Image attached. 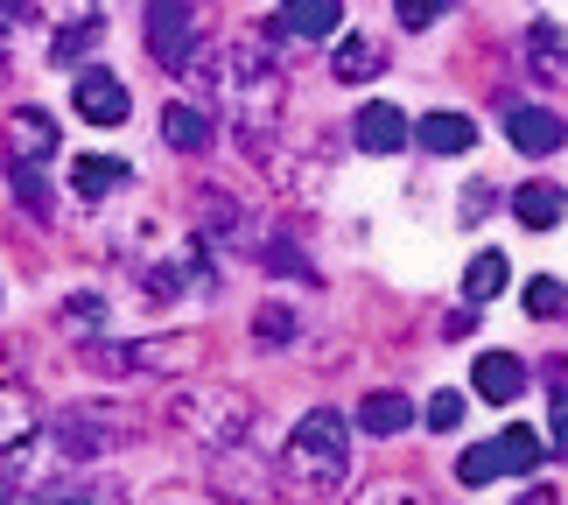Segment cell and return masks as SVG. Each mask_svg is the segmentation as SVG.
I'll list each match as a JSON object with an SVG mask.
<instances>
[{"label": "cell", "mask_w": 568, "mask_h": 505, "mask_svg": "<svg viewBox=\"0 0 568 505\" xmlns=\"http://www.w3.org/2000/svg\"><path fill=\"white\" fill-rule=\"evenodd\" d=\"M183 78L225 113L232 141L246 148V155H267V141L281 134V120H288V78L274 71L267 42L260 36H204Z\"/></svg>", "instance_id": "1"}, {"label": "cell", "mask_w": 568, "mask_h": 505, "mask_svg": "<svg viewBox=\"0 0 568 505\" xmlns=\"http://www.w3.org/2000/svg\"><path fill=\"white\" fill-rule=\"evenodd\" d=\"M344 477H352V422L337 407L302 414V428H288V443L274 456V498L288 505H337Z\"/></svg>", "instance_id": "2"}, {"label": "cell", "mask_w": 568, "mask_h": 505, "mask_svg": "<svg viewBox=\"0 0 568 505\" xmlns=\"http://www.w3.org/2000/svg\"><path fill=\"white\" fill-rule=\"evenodd\" d=\"M162 422L183 435V443L196 450H239L246 443V428H253V401L239 386L225 380H183L176 393H169V407H162Z\"/></svg>", "instance_id": "3"}, {"label": "cell", "mask_w": 568, "mask_h": 505, "mask_svg": "<svg viewBox=\"0 0 568 505\" xmlns=\"http://www.w3.org/2000/svg\"><path fill=\"white\" fill-rule=\"evenodd\" d=\"M126 267L148 281L155 302H183L190 289H211V246L190 232H169L162 218L141 225V246H126Z\"/></svg>", "instance_id": "4"}, {"label": "cell", "mask_w": 568, "mask_h": 505, "mask_svg": "<svg viewBox=\"0 0 568 505\" xmlns=\"http://www.w3.org/2000/svg\"><path fill=\"white\" fill-rule=\"evenodd\" d=\"M42 435H50L63 456H113V450L126 443V414L105 407V401H92V407H63Z\"/></svg>", "instance_id": "5"}, {"label": "cell", "mask_w": 568, "mask_h": 505, "mask_svg": "<svg viewBox=\"0 0 568 505\" xmlns=\"http://www.w3.org/2000/svg\"><path fill=\"white\" fill-rule=\"evenodd\" d=\"M534 464H540V443H534L527 428H506V435H491V443L464 450V464H456V485L485 492V485H498V477H527Z\"/></svg>", "instance_id": "6"}, {"label": "cell", "mask_w": 568, "mask_h": 505, "mask_svg": "<svg viewBox=\"0 0 568 505\" xmlns=\"http://www.w3.org/2000/svg\"><path fill=\"white\" fill-rule=\"evenodd\" d=\"M267 498H274V464H260L246 443L211 456V505H267Z\"/></svg>", "instance_id": "7"}, {"label": "cell", "mask_w": 568, "mask_h": 505, "mask_svg": "<svg viewBox=\"0 0 568 505\" xmlns=\"http://www.w3.org/2000/svg\"><path fill=\"white\" fill-rule=\"evenodd\" d=\"M141 29H148V57H155L162 71H176V78L190 71L196 42H204V36H196V8H183V0H169V8L155 0V8L141 14Z\"/></svg>", "instance_id": "8"}, {"label": "cell", "mask_w": 568, "mask_h": 505, "mask_svg": "<svg viewBox=\"0 0 568 505\" xmlns=\"http://www.w3.org/2000/svg\"><path fill=\"white\" fill-rule=\"evenodd\" d=\"M0 141H8V169H42L57 162V120L42 113V105H14L8 120H0Z\"/></svg>", "instance_id": "9"}, {"label": "cell", "mask_w": 568, "mask_h": 505, "mask_svg": "<svg viewBox=\"0 0 568 505\" xmlns=\"http://www.w3.org/2000/svg\"><path fill=\"white\" fill-rule=\"evenodd\" d=\"M498 120H506V141L519 155H561L568 148V127L548 105H527V99H498Z\"/></svg>", "instance_id": "10"}, {"label": "cell", "mask_w": 568, "mask_h": 505, "mask_svg": "<svg viewBox=\"0 0 568 505\" xmlns=\"http://www.w3.org/2000/svg\"><path fill=\"white\" fill-rule=\"evenodd\" d=\"M323 36H344L337 0H288V8H274L267 29H260V42H323Z\"/></svg>", "instance_id": "11"}, {"label": "cell", "mask_w": 568, "mask_h": 505, "mask_svg": "<svg viewBox=\"0 0 568 505\" xmlns=\"http://www.w3.org/2000/svg\"><path fill=\"white\" fill-rule=\"evenodd\" d=\"M120 358H126V372H162V380H169V372H196V365H204V337H196V331L141 337V344H126Z\"/></svg>", "instance_id": "12"}, {"label": "cell", "mask_w": 568, "mask_h": 505, "mask_svg": "<svg viewBox=\"0 0 568 505\" xmlns=\"http://www.w3.org/2000/svg\"><path fill=\"white\" fill-rule=\"evenodd\" d=\"M386 63H393L386 36H373V29H344L337 50H331V78H337V84H373Z\"/></svg>", "instance_id": "13"}, {"label": "cell", "mask_w": 568, "mask_h": 505, "mask_svg": "<svg viewBox=\"0 0 568 505\" xmlns=\"http://www.w3.org/2000/svg\"><path fill=\"white\" fill-rule=\"evenodd\" d=\"M71 105H78V120H92V127H120L126 113H134V92H126L113 71H78Z\"/></svg>", "instance_id": "14"}, {"label": "cell", "mask_w": 568, "mask_h": 505, "mask_svg": "<svg viewBox=\"0 0 568 505\" xmlns=\"http://www.w3.org/2000/svg\"><path fill=\"white\" fill-rule=\"evenodd\" d=\"M196 218H204V232H211V246H232V253H246L253 246V218L246 204H239L232 190H196Z\"/></svg>", "instance_id": "15"}, {"label": "cell", "mask_w": 568, "mask_h": 505, "mask_svg": "<svg viewBox=\"0 0 568 505\" xmlns=\"http://www.w3.org/2000/svg\"><path fill=\"white\" fill-rule=\"evenodd\" d=\"M42 407H36V393L21 386V380H0V456H14V450H29L42 443Z\"/></svg>", "instance_id": "16"}, {"label": "cell", "mask_w": 568, "mask_h": 505, "mask_svg": "<svg viewBox=\"0 0 568 505\" xmlns=\"http://www.w3.org/2000/svg\"><path fill=\"white\" fill-rule=\"evenodd\" d=\"M352 141H358V155H400V148L414 141V127L400 120V105L373 99V105H358V120H352Z\"/></svg>", "instance_id": "17"}, {"label": "cell", "mask_w": 568, "mask_h": 505, "mask_svg": "<svg viewBox=\"0 0 568 505\" xmlns=\"http://www.w3.org/2000/svg\"><path fill=\"white\" fill-rule=\"evenodd\" d=\"M470 393L491 401V407H513L519 393H527V365H519L513 351H485V358L470 365Z\"/></svg>", "instance_id": "18"}, {"label": "cell", "mask_w": 568, "mask_h": 505, "mask_svg": "<svg viewBox=\"0 0 568 505\" xmlns=\"http://www.w3.org/2000/svg\"><path fill=\"white\" fill-rule=\"evenodd\" d=\"M134 183V169L120 155H71V196L78 204H105V196H120Z\"/></svg>", "instance_id": "19"}, {"label": "cell", "mask_w": 568, "mask_h": 505, "mask_svg": "<svg viewBox=\"0 0 568 505\" xmlns=\"http://www.w3.org/2000/svg\"><path fill=\"white\" fill-rule=\"evenodd\" d=\"M513 218L527 232H555L561 218H568V190L561 183H519L513 190Z\"/></svg>", "instance_id": "20"}, {"label": "cell", "mask_w": 568, "mask_h": 505, "mask_svg": "<svg viewBox=\"0 0 568 505\" xmlns=\"http://www.w3.org/2000/svg\"><path fill=\"white\" fill-rule=\"evenodd\" d=\"M519 50H527L540 84H568V36L555 29V21H534V29L519 36Z\"/></svg>", "instance_id": "21"}, {"label": "cell", "mask_w": 568, "mask_h": 505, "mask_svg": "<svg viewBox=\"0 0 568 505\" xmlns=\"http://www.w3.org/2000/svg\"><path fill=\"white\" fill-rule=\"evenodd\" d=\"M99 36H105V14H92V8L63 14L57 36H50V63H84V57L99 50Z\"/></svg>", "instance_id": "22"}, {"label": "cell", "mask_w": 568, "mask_h": 505, "mask_svg": "<svg viewBox=\"0 0 568 505\" xmlns=\"http://www.w3.org/2000/svg\"><path fill=\"white\" fill-rule=\"evenodd\" d=\"M414 141H422L428 155H470V148H477V127L464 113H428L422 127H414Z\"/></svg>", "instance_id": "23"}, {"label": "cell", "mask_w": 568, "mask_h": 505, "mask_svg": "<svg viewBox=\"0 0 568 505\" xmlns=\"http://www.w3.org/2000/svg\"><path fill=\"white\" fill-rule=\"evenodd\" d=\"M105 316H113V310H105V295H92V289H78L71 302H63L57 331H63V337H78V344H99V337H105Z\"/></svg>", "instance_id": "24"}, {"label": "cell", "mask_w": 568, "mask_h": 505, "mask_svg": "<svg viewBox=\"0 0 568 505\" xmlns=\"http://www.w3.org/2000/svg\"><path fill=\"white\" fill-rule=\"evenodd\" d=\"M358 428L365 435H400V428H414V401H407V393H365V401H358Z\"/></svg>", "instance_id": "25"}, {"label": "cell", "mask_w": 568, "mask_h": 505, "mask_svg": "<svg viewBox=\"0 0 568 505\" xmlns=\"http://www.w3.org/2000/svg\"><path fill=\"white\" fill-rule=\"evenodd\" d=\"M162 141L176 148V155H204V148H211V120L196 113V105H162Z\"/></svg>", "instance_id": "26"}, {"label": "cell", "mask_w": 568, "mask_h": 505, "mask_svg": "<svg viewBox=\"0 0 568 505\" xmlns=\"http://www.w3.org/2000/svg\"><path fill=\"white\" fill-rule=\"evenodd\" d=\"M506 253H470V267H464V295L470 302H491V295H506Z\"/></svg>", "instance_id": "27"}, {"label": "cell", "mask_w": 568, "mask_h": 505, "mask_svg": "<svg viewBox=\"0 0 568 505\" xmlns=\"http://www.w3.org/2000/svg\"><path fill=\"white\" fill-rule=\"evenodd\" d=\"M352 505H435V492L414 485V477H373V485H358Z\"/></svg>", "instance_id": "28"}, {"label": "cell", "mask_w": 568, "mask_h": 505, "mask_svg": "<svg viewBox=\"0 0 568 505\" xmlns=\"http://www.w3.org/2000/svg\"><path fill=\"white\" fill-rule=\"evenodd\" d=\"M295 331H302V316L288 310V302H260L253 310V344H295Z\"/></svg>", "instance_id": "29"}, {"label": "cell", "mask_w": 568, "mask_h": 505, "mask_svg": "<svg viewBox=\"0 0 568 505\" xmlns=\"http://www.w3.org/2000/svg\"><path fill=\"white\" fill-rule=\"evenodd\" d=\"M527 316H534V323H555V316H568V281H555V274L527 281Z\"/></svg>", "instance_id": "30"}, {"label": "cell", "mask_w": 568, "mask_h": 505, "mask_svg": "<svg viewBox=\"0 0 568 505\" xmlns=\"http://www.w3.org/2000/svg\"><path fill=\"white\" fill-rule=\"evenodd\" d=\"M260 267H274V274H295V281H316V267L310 260H302L288 239H267V260H260Z\"/></svg>", "instance_id": "31"}, {"label": "cell", "mask_w": 568, "mask_h": 505, "mask_svg": "<svg viewBox=\"0 0 568 505\" xmlns=\"http://www.w3.org/2000/svg\"><path fill=\"white\" fill-rule=\"evenodd\" d=\"M428 428H464V393H456V386H443L428 401Z\"/></svg>", "instance_id": "32"}, {"label": "cell", "mask_w": 568, "mask_h": 505, "mask_svg": "<svg viewBox=\"0 0 568 505\" xmlns=\"http://www.w3.org/2000/svg\"><path fill=\"white\" fill-rule=\"evenodd\" d=\"M548 380H555V414H548V428H555V443L568 450V365H548Z\"/></svg>", "instance_id": "33"}, {"label": "cell", "mask_w": 568, "mask_h": 505, "mask_svg": "<svg viewBox=\"0 0 568 505\" xmlns=\"http://www.w3.org/2000/svg\"><path fill=\"white\" fill-rule=\"evenodd\" d=\"M435 21H443L435 0H407V8H400V29H435Z\"/></svg>", "instance_id": "34"}, {"label": "cell", "mask_w": 568, "mask_h": 505, "mask_svg": "<svg viewBox=\"0 0 568 505\" xmlns=\"http://www.w3.org/2000/svg\"><path fill=\"white\" fill-rule=\"evenodd\" d=\"M42 505H105V498H99V492H84V485H63V492L50 485V492H42Z\"/></svg>", "instance_id": "35"}, {"label": "cell", "mask_w": 568, "mask_h": 505, "mask_svg": "<svg viewBox=\"0 0 568 505\" xmlns=\"http://www.w3.org/2000/svg\"><path fill=\"white\" fill-rule=\"evenodd\" d=\"M477 331V310H449L443 316V337H470Z\"/></svg>", "instance_id": "36"}, {"label": "cell", "mask_w": 568, "mask_h": 505, "mask_svg": "<svg viewBox=\"0 0 568 505\" xmlns=\"http://www.w3.org/2000/svg\"><path fill=\"white\" fill-rule=\"evenodd\" d=\"M485 211H491V190H485V183H477V190L464 196V218H485Z\"/></svg>", "instance_id": "37"}, {"label": "cell", "mask_w": 568, "mask_h": 505, "mask_svg": "<svg viewBox=\"0 0 568 505\" xmlns=\"http://www.w3.org/2000/svg\"><path fill=\"white\" fill-rule=\"evenodd\" d=\"M148 505H211V498H190V492H155Z\"/></svg>", "instance_id": "38"}, {"label": "cell", "mask_w": 568, "mask_h": 505, "mask_svg": "<svg viewBox=\"0 0 568 505\" xmlns=\"http://www.w3.org/2000/svg\"><path fill=\"white\" fill-rule=\"evenodd\" d=\"M14 78V50H8V36H0V84Z\"/></svg>", "instance_id": "39"}, {"label": "cell", "mask_w": 568, "mask_h": 505, "mask_svg": "<svg viewBox=\"0 0 568 505\" xmlns=\"http://www.w3.org/2000/svg\"><path fill=\"white\" fill-rule=\"evenodd\" d=\"M519 505H555V498H548V492H527V498H519Z\"/></svg>", "instance_id": "40"}, {"label": "cell", "mask_w": 568, "mask_h": 505, "mask_svg": "<svg viewBox=\"0 0 568 505\" xmlns=\"http://www.w3.org/2000/svg\"><path fill=\"white\" fill-rule=\"evenodd\" d=\"M0 505H29V498H0Z\"/></svg>", "instance_id": "41"}]
</instances>
